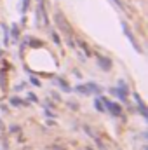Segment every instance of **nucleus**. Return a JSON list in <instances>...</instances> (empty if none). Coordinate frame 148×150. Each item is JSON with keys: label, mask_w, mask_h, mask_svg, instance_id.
<instances>
[{"label": "nucleus", "mask_w": 148, "mask_h": 150, "mask_svg": "<svg viewBox=\"0 0 148 150\" xmlns=\"http://www.w3.org/2000/svg\"><path fill=\"white\" fill-rule=\"evenodd\" d=\"M134 100H136V103H138V110H140V112H141V115L147 119L148 112H147V105H145V101L140 98V94H138V93H134Z\"/></svg>", "instance_id": "6"}, {"label": "nucleus", "mask_w": 148, "mask_h": 150, "mask_svg": "<svg viewBox=\"0 0 148 150\" xmlns=\"http://www.w3.org/2000/svg\"><path fill=\"white\" fill-rule=\"evenodd\" d=\"M111 2H113V4H115V5H117L118 9H120V11H125V7H124V4H122L120 0H111Z\"/></svg>", "instance_id": "16"}, {"label": "nucleus", "mask_w": 148, "mask_h": 150, "mask_svg": "<svg viewBox=\"0 0 148 150\" xmlns=\"http://www.w3.org/2000/svg\"><path fill=\"white\" fill-rule=\"evenodd\" d=\"M28 7H30V0H23V9H21V11H23V14L28 11Z\"/></svg>", "instance_id": "15"}, {"label": "nucleus", "mask_w": 148, "mask_h": 150, "mask_svg": "<svg viewBox=\"0 0 148 150\" xmlns=\"http://www.w3.org/2000/svg\"><path fill=\"white\" fill-rule=\"evenodd\" d=\"M96 58H98V65H99L103 70H110L111 68V59L110 58H105V56H101V54H96Z\"/></svg>", "instance_id": "5"}, {"label": "nucleus", "mask_w": 148, "mask_h": 150, "mask_svg": "<svg viewBox=\"0 0 148 150\" xmlns=\"http://www.w3.org/2000/svg\"><path fill=\"white\" fill-rule=\"evenodd\" d=\"M9 101H11V105H14V107H28V101H23V100H19V98H11Z\"/></svg>", "instance_id": "8"}, {"label": "nucleus", "mask_w": 148, "mask_h": 150, "mask_svg": "<svg viewBox=\"0 0 148 150\" xmlns=\"http://www.w3.org/2000/svg\"><path fill=\"white\" fill-rule=\"evenodd\" d=\"M101 101H103V105H105V110H108L111 115H115V117L122 115V107H120L118 103H113V101L106 100V98H101Z\"/></svg>", "instance_id": "3"}, {"label": "nucleus", "mask_w": 148, "mask_h": 150, "mask_svg": "<svg viewBox=\"0 0 148 150\" xmlns=\"http://www.w3.org/2000/svg\"><path fill=\"white\" fill-rule=\"evenodd\" d=\"M28 98H30V100H32V101H38V100H37V96H35V94H32V93H30V94H28Z\"/></svg>", "instance_id": "18"}, {"label": "nucleus", "mask_w": 148, "mask_h": 150, "mask_svg": "<svg viewBox=\"0 0 148 150\" xmlns=\"http://www.w3.org/2000/svg\"><path fill=\"white\" fill-rule=\"evenodd\" d=\"M122 30H124L125 37L129 38V42H131V44L134 45V49H136L138 52H143V51H141V45L138 44V40H136V37H134V35L131 33V30H129V26H127V23H125V21H122Z\"/></svg>", "instance_id": "4"}, {"label": "nucleus", "mask_w": 148, "mask_h": 150, "mask_svg": "<svg viewBox=\"0 0 148 150\" xmlns=\"http://www.w3.org/2000/svg\"><path fill=\"white\" fill-rule=\"evenodd\" d=\"M87 150H92V149H87Z\"/></svg>", "instance_id": "19"}, {"label": "nucleus", "mask_w": 148, "mask_h": 150, "mask_svg": "<svg viewBox=\"0 0 148 150\" xmlns=\"http://www.w3.org/2000/svg\"><path fill=\"white\" fill-rule=\"evenodd\" d=\"M75 91H77V93H80V94H85V96H87V94H91V91H89L87 84H84V86H77V87H75Z\"/></svg>", "instance_id": "9"}, {"label": "nucleus", "mask_w": 148, "mask_h": 150, "mask_svg": "<svg viewBox=\"0 0 148 150\" xmlns=\"http://www.w3.org/2000/svg\"><path fill=\"white\" fill-rule=\"evenodd\" d=\"M58 82H59V86L63 87V91H66V93H70L72 89H70V86H68V82L66 80H63V79H58Z\"/></svg>", "instance_id": "12"}, {"label": "nucleus", "mask_w": 148, "mask_h": 150, "mask_svg": "<svg viewBox=\"0 0 148 150\" xmlns=\"http://www.w3.org/2000/svg\"><path fill=\"white\" fill-rule=\"evenodd\" d=\"M54 19H56V23H58V28H59L63 33H66V38H72V37H73V30L70 28L68 21L63 18V14H61V12H56Z\"/></svg>", "instance_id": "1"}, {"label": "nucleus", "mask_w": 148, "mask_h": 150, "mask_svg": "<svg viewBox=\"0 0 148 150\" xmlns=\"http://www.w3.org/2000/svg\"><path fill=\"white\" fill-rule=\"evenodd\" d=\"M35 21H42L44 26H49V16H47V9H45V4L44 0H38V7L35 11Z\"/></svg>", "instance_id": "2"}, {"label": "nucleus", "mask_w": 148, "mask_h": 150, "mask_svg": "<svg viewBox=\"0 0 148 150\" xmlns=\"http://www.w3.org/2000/svg\"><path fill=\"white\" fill-rule=\"evenodd\" d=\"M77 45H78L80 49H84V52H85L87 56H91V54H92V51H91V47H89V45H87V44H85L84 40H77Z\"/></svg>", "instance_id": "7"}, {"label": "nucleus", "mask_w": 148, "mask_h": 150, "mask_svg": "<svg viewBox=\"0 0 148 150\" xmlns=\"http://www.w3.org/2000/svg\"><path fill=\"white\" fill-rule=\"evenodd\" d=\"M94 107H96V110H98V112H105V107H103L101 98H96V100H94Z\"/></svg>", "instance_id": "10"}, {"label": "nucleus", "mask_w": 148, "mask_h": 150, "mask_svg": "<svg viewBox=\"0 0 148 150\" xmlns=\"http://www.w3.org/2000/svg\"><path fill=\"white\" fill-rule=\"evenodd\" d=\"M12 37H14V40L19 37V30H18V26H16V25H12Z\"/></svg>", "instance_id": "14"}, {"label": "nucleus", "mask_w": 148, "mask_h": 150, "mask_svg": "<svg viewBox=\"0 0 148 150\" xmlns=\"http://www.w3.org/2000/svg\"><path fill=\"white\" fill-rule=\"evenodd\" d=\"M51 37H52V42L56 44V45H61V38H59V35H58V32H51Z\"/></svg>", "instance_id": "11"}, {"label": "nucleus", "mask_w": 148, "mask_h": 150, "mask_svg": "<svg viewBox=\"0 0 148 150\" xmlns=\"http://www.w3.org/2000/svg\"><path fill=\"white\" fill-rule=\"evenodd\" d=\"M0 86H2V89L5 91V70L0 72Z\"/></svg>", "instance_id": "13"}, {"label": "nucleus", "mask_w": 148, "mask_h": 150, "mask_svg": "<svg viewBox=\"0 0 148 150\" xmlns=\"http://www.w3.org/2000/svg\"><path fill=\"white\" fill-rule=\"evenodd\" d=\"M32 84H35V86H40V80L35 79V77H32Z\"/></svg>", "instance_id": "17"}]
</instances>
